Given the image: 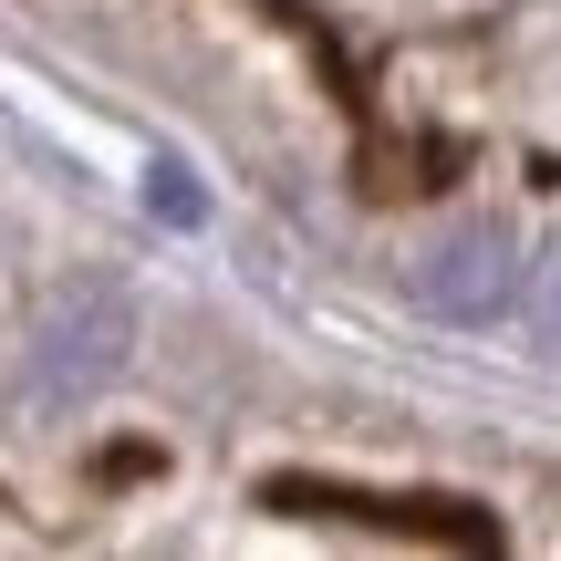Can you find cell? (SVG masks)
<instances>
[{
    "label": "cell",
    "mask_w": 561,
    "mask_h": 561,
    "mask_svg": "<svg viewBox=\"0 0 561 561\" xmlns=\"http://www.w3.org/2000/svg\"><path fill=\"white\" fill-rule=\"evenodd\" d=\"M125 343H136V312H125L104 280L62 291L53 312L32 322V396H42V405H83V396H104V385L125 375Z\"/></svg>",
    "instance_id": "6da1fadb"
},
{
    "label": "cell",
    "mask_w": 561,
    "mask_h": 561,
    "mask_svg": "<svg viewBox=\"0 0 561 561\" xmlns=\"http://www.w3.org/2000/svg\"><path fill=\"white\" fill-rule=\"evenodd\" d=\"M271 510L291 520H364V530H405V541H447V551H500V520L468 500H375V489H343V479H271Z\"/></svg>",
    "instance_id": "7a4b0ae2"
},
{
    "label": "cell",
    "mask_w": 561,
    "mask_h": 561,
    "mask_svg": "<svg viewBox=\"0 0 561 561\" xmlns=\"http://www.w3.org/2000/svg\"><path fill=\"white\" fill-rule=\"evenodd\" d=\"M416 301L437 322H468V333H489V322L520 301V240H510L500 219H458L437 250L416 261Z\"/></svg>",
    "instance_id": "3957f363"
},
{
    "label": "cell",
    "mask_w": 561,
    "mask_h": 561,
    "mask_svg": "<svg viewBox=\"0 0 561 561\" xmlns=\"http://www.w3.org/2000/svg\"><path fill=\"white\" fill-rule=\"evenodd\" d=\"M146 219H167V229H198V219H208L198 178H187L178 157H157V167H146Z\"/></svg>",
    "instance_id": "277c9868"
},
{
    "label": "cell",
    "mask_w": 561,
    "mask_h": 561,
    "mask_svg": "<svg viewBox=\"0 0 561 561\" xmlns=\"http://www.w3.org/2000/svg\"><path fill=\"white\" fill-rule=\"evenodd\" d=\"M541 343H551V354H561V250H551V261H541Z\"/></svg>",
    "instance_id": "5b68a950"
}]
</instances>
